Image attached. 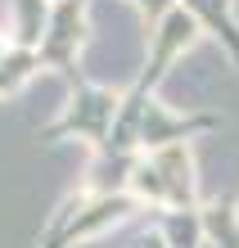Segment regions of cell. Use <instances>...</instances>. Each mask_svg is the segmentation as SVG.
Instances as JSON below:
<instances>
[{"instance_id": "obj_8", "label": "cell", "mask_w": 239, "mask_h": 248, "mask_svg": "<svg viewBox=\"0 0 239 248\" xmlns=\"http://www.w3.org/2000/svg\"><path fill=\"white\" fill-rule=\"evenodd\" d=\"M181 5L199 18L207 36L221 41V50L239 63V23H235V0H181Z\"/></svg>"}, {"instance_id": "obj_10", "label": "cell", "mask_w": 239, "mask_h": 248, "mask_svg": "<svg viewBox=\"0 0 239 248\" xmlns=\"http://www.w3.org/2000/svg\"><path fill=\"white\" fill-rule=\"evenodd\" d=\"M36 68H41V54H36V50L9 46V54L0 59V95H9V91H18L23 81H32Z\"/></svg>"}, {"instance_id": "obj_1", "label": "cell", "mask_w": 239, "mask_h": 248, "mask_svg": "<svg viewBox=\"0 0 239 248\" xmlns=\"http://www.w3.org/2000/svg\"><path fill=\"white\" fill-rule=\"evenodd\" d=\"M131 212H149L136 194H109V199H86L81 189L68 194L54 208L46 235H41V248H72L77 239H91L99 230H109L113 221H122Z\"/></svg>"}, {"instance_id": "obj_13", "label": "cell", "mask_w": 239, "mask_h": 248, "mask_svg": "<svg viewBox=\"0 0 239 248\" xmlns=\"http://www.w3.org/2000/svg\"><path fill=\"white\" fill-rule=\"evenodd\" d=\"M5 54H9V46H5V41H0V59H5Z\"/></svg>"}, {"instance_id": "obj_12", "label": "cell", "mask_w": 239, "mask_h": 248, "mask_svg": "<svg viewBox=\"0 0 239 248\" xmlns=\"http://www.w3.org/2000/svg\"><path fill=\"white\" fill-rule=\"evenodd\" d=\"M127 248H167V239H162L154 226H144L140 235H131V239H127Z\"/></svg>"}, {"instance_id": "obj_2", "label": "cell", "mask_w": 239, "mask_h": 248, "mask_svg": "<svg viewBox=\"0 0 239 248\" xmlns=\"http://www.w3.org/2000/svg\"><path fill=\"white\" fill-rule=\"evenodd\" d=\"M117 108H122V95H117V91H104V86H91V81H86V86H72L64 113H59L50 126H41L36 140L41 144H54V140L77 136V140H91L95 154H99L104 144H109V136H113Z\"/></svg>"}, {"instance_id": "obj_5", "label": "cell", "mask_w": 239, "mask_h": 248, "mask_svg": "<svg viewBox=\"0 0 239 248\" xmlns=\"http://www.w3.org/2000/svg\"><path fill=\"white\" fill-rule=\"evenodd\" d=\"M149 163L158 167L162 189H167V208H199L194 199V158L190 144H167V149H154Z\"/></svg>"}, {"instance_id": "obj_4", "label": "cell", "mask_w": 239, "mask_h": 248, "mask_svg": "<svg viewBox=\"0 0 239 248\" xmlns=\"http://www.w3.org/2000/svg\"><path fill=\"white\" fill-rule=\"evenodd\" d=\"M217 126L221 118H212V113H172L162 99H149L144 118H140V154L167 149V144H190L194 136L217 131Z\"/></svg>"}, {"instance_id": "obj_11", "label": "cell", "mask_w": 239, "mask_h": 248, "mask_svg": "<svg viewBox=\"0 0 239 248\" xmlns=\"http://www.w3.org/2000/svg\"><path fill=\"white\" fill-rule=\"evenodd\" d=\"M127 5H136V9H140V18H144V36H149V32H154V27L167 18L176 5H181V0H127Z\"/></svg>"}, {"instance_id": "obj_6", "label": "cell", "mask_w": 239, "mask_h": 248, "mask_svg": "<svg viewBox=\"0 0 239 248\" xmlns=\"http://www.w3.org/2000/svg\"><path fill=\"white\" fill-rule=\"evenodd\" d=\"M136 163H140V154H95V163H91V171H86V181H81V194L86 199L127 194Z\"/></svg>"}, {"instance_id": "obj_9", "label": "cell", "mask_w": 239, "mask_h": 248, "mask_svg": "<svg viewBox=\"0 0 239 248\" xmlns=\"http://www.w3.org/2000/svg\"><path fill=\"white\" fill-rule=\"evenodd\" d=\"M54 0H14V46L18 50H41L50 27Z\"/></svg>"}, {"instance_id": "obj_3", "label": "cell", "mask_w": 239, "mask_h": 248, "mask_svg": "<svg viewBox=\"0 0 239 248\" xmlns=\"http://www.w3.org/2000/svg\"><path fill=\"white\" fill-rule=\"evenodd\" d=\"M86 5L91 0H54L50 9V27L41 41V68H54L59 77L72 86H86L81 77V46H86Z\"/></svg>"}, {"instance_id": "obj_7", "label": "cell", "mask_w": 239, "mask_h": 248, "mask_svg": "<svg viewBox=\"0 0 239 248\" xmlns=\"http://www.w3.org/2000/svg\"><path fill=\"white\" fill-rule=\"evenodd\" d=\"M149 226L167 239V248H203L207 244L203 208H158V212H149Z\"/></svg>"}]
</instances>
